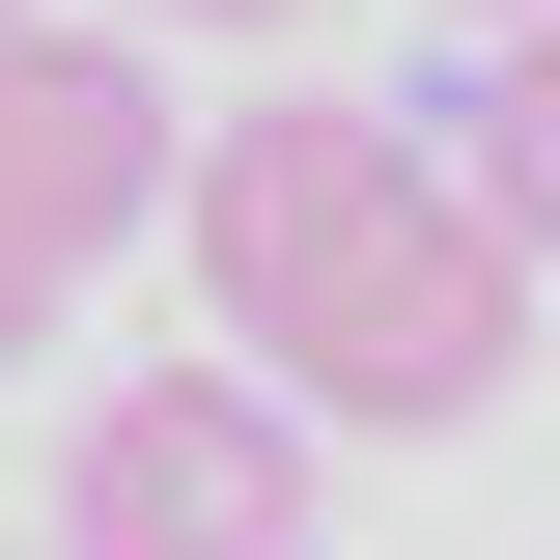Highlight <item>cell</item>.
<instances>
[{
    "instance_id": "1",
    "label": "cell",
    "mask_w": 560,
    "mask_h": 560,
    "mask_svg": "<svg viewBox=\"0 0 560 560\" xmlns=\"http://www.w3.org/2000/svg\"><path fill=\"white\" fill-rule=\"evenodd\" d=\"M168 253H197V308L253 337V393L308 420H477L504 364H533V224L448 168V140L393 113H197V168H168Z\"/></svg>"
},
{
    "instance_id": "2",
    "label": "cell",
    "mask_w": 560,
    "mask_h": 560,
    "mask_svg": "<svg viewBox=\"0 0 560 560\" xmlns=\"http://www.w3.org/2000/svg\"><path fill=\"white\" fill-rule=\"evenodd\" d=\"M57 560H308V393H253V364H140V393H84Z\"/></svg>"
},
{
    "instance_id": "3",
    "label": "cell",
    "mask_w": 560,
    "mask_h": 560,
    "mask_svg": "<svg viewBox=\"0 0 560 560\" xmlns=\"http://www.w3.org/2000/svg\"><path fill=\"white\" fill-rule=\"evenodd\" d=\"M168 168H197V113L140 84V28H0V364L57 337L84 253L168 224Z\"/></svg>"
},
{
    "instance_id": "4",
    "label": "cell",
    "mask_w": 560,
    "mask_h": 560,
    "mask_svg": "<svg viewBox=\"0 0 560 560\" xmlns=\"http://www.w3.org/2000/svg\"><path fill=\"white\" fill-rule=\"evenodd\" d=\"M448 168H477V197L533 224V280H560V0L504 28V84H477V140H448Z\"/></svg>"
},
{
    "instance_id": "5",
    "label": "cell",
    "mask_w": 560,
    "mask_h": 560,
    "mask_svg": "<svg viewBox=\"0 0 560 560\" xmlns=\"http://www.w3.org/2000/svg\"><path fill=\"white\" fill-rule=\"evenodd\" d=\"M113 28H308V0H113Z\"/></svg>"
},
{
    "instance_id": "6",
    "label": "cell",
    "mask_w": 560,
    "mask_h": 560,
    "mask_svg": "<svg viewBox=\"0 0 560 560\" xmlns=\"http://www.w3.org/2000/svg\"><path fill=\"white\" fill-rule=\"evenodd\" d=\"M477 28H533V0H477Z\"/></svg>"
},
{
    "instance_id": "7",
    "label": "cell",
    "mask_w": 560,
    "mask_h": 560,
    "mask_svg": "<svg viewBox=\"0 0 560 560\" xmlns=\"http://www.w3.org/2000/svg\"><path fill=\"white\" fill-rule=\"evenodd\" d=\"M0 28H28V0H0Z\"/></svg>"
}]
</instances>
